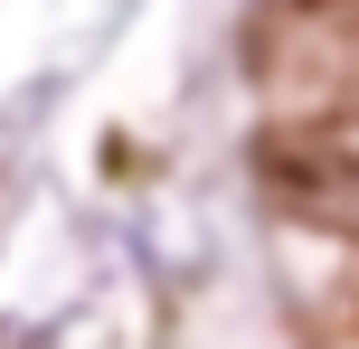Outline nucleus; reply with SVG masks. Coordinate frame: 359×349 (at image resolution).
Listing matches in <instances>:
<instances>
[{
    "label": "nucleus",
    "mask_w": 359,
    "mask_h": 349,
    "mask_svg": "<svg viewBox=\"0 0 359 349\" xmlns=\"http://www.w3.org/2000/svg\"><path fill=\"white\" fill-rule=\"evenodd\" d=\"M255 189L303 227L359 236V104H331L312 123H274L255 142Z\"/></svg>",
    "instance_id": "f257e3e1"
}]
</instances>
